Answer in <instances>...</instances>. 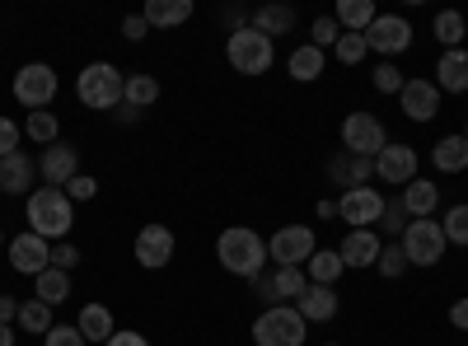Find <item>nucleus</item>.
Masks as SVG:
<instances>
[{"label": "nucleus", "instance_id": "nucleus-1", "mask_svg": "<svg viewBox=\"0 0 468 346\" xmlns=\"http://www.w3.org/2000/svg\"><path fill=\"white\" fill-rule=\"evenodd\" d=\"M216 262L225 267V272L253 281V277L267 272V239L258 235V229H249V225H229L225 235L216 239Z\"/></svg>", "mask_w": 468, "mask_h": 346}, {"label": "nucleus", "instance_id": "nucleus-2", "mask_svg": "<svg viewBox=\"0 0 468 346\" xmlns=\"http://www.w3.org/2000/svg\"><path fill=\"white\" fill-rule=\"evenodd\" d=\"M75 225V211H70V197L61 187H33L28 192V229L37 239H66Z\"/></svg>", "mask_w": 468, "mask_h": 346}, {"label": "nucleus", "instance_id": "nucleus-3", "mask_svg": "<svg viewBox=\"0 0 468 346\" xmlns=\"http://www.w3.org/2000/svg\"><path fill=\"white\" fill-rule=\"evenodd\" d=\"M75 94H80L85 108L94 112H112V108H122V94H127V75L108 66V61H94L80 70V80H75Z\"/></svg>", "mask_w": 468, "mask_h": 346}, {"label": "nucleus", "instance_id": "nucleus-4", "mask_svg": "<svg viewBox=\"0 0 468 346\" xmlns=\"http://www.w3.org/2000/svg\"><path fill=\"white\" fill-rule=\"evenodd\" d=\"M225 57H229V66L239 75H267L271 61H277V43L262 37L258 28H234L225 37Z\"/></svg>", "mask_w": 468, "mask_h": 346}, {"label": "nucleus", "instance_id": "nucleus-5", "mask_svg": "<svg viewBox=\"0 0 468 346\" xmlns=\"http://www.w3.org/2000/svg\"><path fill=\"white\" fill-rule=\"evenodd\" d=\"M304 332H309V323L300 319V309H291V304H271V309H262L258 323H253L258 346H304Z\"/></svg>", "mask_w": 468, "mask_h": 346}, {"label": "nucleus", "instance_id": "nucleus-6", "mask_svg": "<svg viewBox=\"0 0 468 346\" xmlns=\"http://www.w3.org/2000/svg\"><path fill=\"white\" fill-rule=\"evenodd\" d=\"M445 229H441V220L436 215H426V220H412L408 229H403V253H408V262L412 267H436L441 257H445Z\"/></svg>", "mask_w": 468, "mask_h": 346}, {"label": "nucleus", "instance_id": "nucleus-7", "mask_svg": "<svg viewBox=\"0 0 468 346\" xmlns=\"http://www.w3.org/2000/svg\"><path fill=\"white\" fill-rule=\"evenodd\" d=\"M57 89H61V80H57V70H52L48 61H28V66L15 75V99H19L24 108H33V112H43V108L57 99Z\"/></svg>", "mask_w": 468, "mask_h": 346}, {"label": "nucleus", "instance_id": "nucleus-8", "mask_svg": "<svg viewBox=\"0 0 468 346\" xmlns=\"http://www.w3.org/2000/svg\"><path fill=\"white\" fill-rule=\"evenodd\" d=\"M314 253H319V239H314L309 225H282L277 235H271V244H267V257L277 267H304Z\"/></svg>", "mask_w": 468, "mask_h": 346}, {"label": "nucleus", "instance_id": "nucleus-9", "mask_svg": "<svg viewBox=\"0 0 468 346\" xmlns=\"http://www.w3.org/2000/svg\"><path fill=\"white\" fill-rule=\"evenodd\" d=\"M342 145H346V155L375 160L379 150L388 145V136H384V122L375 118V112H346V122H342Z\"/></svg>", "mask_w": 468, "mask_h": 346}, {"label": "nucleus", "instance_id": "nucleus-10", "mask_svg": "<svg viewBox=\"0 0 468 346\" xmlns=\"http://www.w3.org/2000/svg\"><path fill=\"white\" fill-rule=\"evenodd\" d=\"M366 47L379 52V57H399L412 47V24L403 15H379L370 28H366Z\"/></svg>", "mask_w": 468, "mask_h": 346}, {"label": "nucleus", "instance_id": "nucleus-11", "mask_svg": "<svg viewBox=\"0 0 468 346\" xmlns=\"http://www.w3.org/2000/svg\"><path fill=\"white\" fill-rule=\"evenodd\" d=\"M174 229L169 225H141V235H136V262L145 267V272H160V267L174 262Z\"/></svg>", "mask_w": 468, "mask_h": 346}, {"label": "nucleus", "instance_id": "nucleus-12", "mask_svg": "<svg viewBox=\"0 0 468 346\" xmlns=\"http://www.w3.org/2000/svg\"><path fill=\"white\" fill-rule=\"evenodd\" d=\"M337 215H342L346 225H356V229L379 225V215H384V192H375V187H351V192H342Z\"/></svg>", "mask_w": 468, "mask_h": 346}, {"label": "nucleus", "instance_id": "nucleus-13", "mask_svg": "<svg viewBox=\"0 0 468 346\" xmlns=\"http://www.w3.org/2000/svg\"><path fill=\"white\" fill-rule=\"evenodd\" d=\"M375 173L384 183H394V187H408L417 178V150L403 145V141H388L379 155H375Z\"/></svg>", "mask_w": 468, "mask_h": 346}, {"label": "nucleus", "instance_id": "nucleus-14", "mask_svg": "<svg viewBox=\"0 0 468 346\" xmlns=\"http://www.w3.org/2000/svg\"><path fill=\"white\" fill-rule=\"evenodd\" d=\"M10 262H15V272H24V277H43L52 267V248H48V239H37L33 229H24V235L10 239Z\"/></svg>", "mask_w": 468, "mask_h": 346}, {"label": "nucleus", "instance_id": "nucleus-15", "mask_svg": "<svg viewBox=\"0 0 468 346\" xmlns=\"http://www.w3.org/2000/svg\"><path fill=\"white\" fill-rule=\"evenodd\" d=\"M37 173L48 178V187H66L75 173H80V150H75V145H66V141L48 145L43 155H37Z\"/></svg>", "mask_w": 468, "mask_h": 346}, {"label": "nucleus", "instance_id": "nucleus-16", "mask_svg": "<svg viewBox=\"0 0 468 346\" xmlns=\"http://www.w3.org/2000/svg\"><path fill=\"white\" fill-rule=\"evenodd\" d=\"M33 178H37V160L33 155H24V150L0 155V192H5V197H24V192H33Z\"/></svg>", "mask_w": 468, "mask_h": 346}, {"label": "nucleus", "instance_id": "nucleus-17", "mask_svg": "<svg viewBox=\"0 0 468 346\" xmlns=\"http://www.w3.org/2000/svg\"><path fill=\"white\" fill-rule=\"evenodd\" d=\"M253 286H258L262 299H300L304 286H309V277H304V267H277L271 277L267 272L253 277Z\"/></svg>", "mask_w": 468, "mask_h": 346}, {"label": "nucleus", "instance_id": "nucleus-18", "mask_svg": "<svg viewBox=\"0 0 468 346\" xmlns=\"http://www.w3.org/2000/svg\"><path fill=\"white\" fill-rule=\"evenodd\" d=\"M399 103H403V112H408L412 122H431L436 112H441V89H436L431 80H421V75H417V80L403 85Z\"/></svg>", "mask_w": 468, "mask_h": 346}, {"label": "nucleus", "instance_id": "nucleus-19", "mask_svg": "<svg viewBox=\"0 0 468 346\" xmlns=\"http://www.w3.org/2000/svg\"><path fill=\"white\" fill-rule=\"evenodd\" d=\"M295 309H300L304 323H333L342 304H337V290H333V286H314V281H309L304 295L295 299Z\"/></svg>", "mask_w": 468, "mask_h": 346}, {"label": "nucleus", "instance_id": "nucleus-20", "mask_svg": "<svg viewBox=\"0 0 468 346\" xmlns=\"http://www.w3.org/2000/svg\"><path fill=\"white\" fill-rule=\"evenodd\" d=\"M379 235L375 229H351V235L342 239V248H337V257H342V267H375L379 262Z\"/></svg>", "mask_w": 468, "mask_h": 346}, {"label": "nucleus", "instance_id": "nucleus-21", "mask_svg": "<svg viewBox=\"0 0 468 346\" xmlns=\"http://www.w3.org/2000/svg\"><path fill=\"white\" fill-rule=\"evenodd\" d=\"M436 89H445V94H468V52H463V47L441 52V61H436Z\"/></svg>", "mask_w": 468, "mask_h": 346}, {"label": "nucleus", "instance_id": "nucleus-22", "mask_svg": "<svg viewBox=\"0 0 468 346\" xmlns=\"http://www.w3.org/2000/svg\"><path fill=\"white\" fill-rule=\"evenodd\" d=\"M141 19H145L150 28H178V24L192 19V0H145Z\"/></svg>", "mask_w": 468, "mask_h": 346}, {"label": "nucleus", "instance_id": "nucleus-23", "mask_svg": "<svg viewBox=\"0 0 468 346\" xmlns=\"http://www.w3.org/2000/svg\"><path fill=\"white\" fill-rule=\"evenodd\" d=\"M75 328L85 332V341H90V346H108V337L117 332V328H112V309H108V304H85L80 319H75Z\"/></svg>", "mask_w": 468, "mask_h": 346}, {"label": "nucleus", "instance_id": "nucleus-24", "mask_svg": "<svg viewBox=\"0 0 468 346\" xmlns=\"http://www.w3.org/2000/svg\"><path fill=\"white\" fill-rule=\"evenodd\" d=\"M403 206H408L412 220L436 215V206H441V187H436V183H426V178H412V183L403 187Z\"/></svg>", "mask_w": 468, "mask_h": 346}, {"label": "nucleus", "instance_id": "nucleus-25", "mask_svg": "<svg viewBox=\"0 0 468 346\" xmlns=\"http://www.w3.org/2000/svg\"><path fill=\"white\" fill-rule=\"evenodd\" d=\"M328 173L342 183V192H351V187H366V178L375 173V160H361V155H346L342 150V155L328 164Z\"/></svg>", "mask_w": 468, "mask_h": 346}, {"label": "nucleus", "instance_id": "nucleus-26", "mask_svg": "<svg viewBox=\"0 0 468 346\" xmlns=\"http://www.w3.org/2000/svg\"><path fill=\"white\" fill-rule=\"evenodd\" d=\"M249 28H258L262 37H271V43H277V37H286V33L295 28V10H291V5H262Z\"/></svg>", "mask_w": 468, "mask_h": 346}, {"label": "nucleus", "instance_id": "nucleus-27", "mask_svg": "<svg viewBox=\"0 0 468 346\" xmlns=\"http://www.w3.org/2000/svg\"><path fill=\"white\" fill-rule=\"evenodd\" d=\"M333 19L342 24V33H366L379 19V10L370 5V0H337V15Z\"/></svg>", "mask_w": 468, "mask_h": 346}, {"label": "nucleus", "instance_id": "nucleus-28", "mask_svg": "<svg viewBox=\"0 0 468 346\" xmlns=\"http://www.w3.org/2000/svg\"><path fill=\"white\" fill-rule=\"evenodd\" d=\"M286 70H291V80H300V85L319 80V75H324V52H319L314 43H309V47H295L291 61H286Z\"/></svg>", "mask_w": 468, "mask_h": 346}, {"label": "nucleus", "instance_id": "nucleus-29", "mask_svg": "<svg viewBox=\"0 0 468 346\" xmlns=\"http://www.w3.org/2000/svg\"><path fill=\"white\" fill-rule=\"evenodd\" d=\"M33 299H43V304H52V309H57V304L61 299H70V272H57V267H48V272L43 277H33Z\"/></svg>", "mask_w": 468, "mask_h": 346}, {"label": "nucleus", "instance_id": "nucleus-30", "mask_svg": "<svg viewBox=\"0 0 468 346\" xmlns=\"http://www.w3.org/2000/svg\"><path fill=\"white\" fill-rule=\"evenodd\" d=\"M431 160L441 173H463L468 169V141L463 136H445L436 150H431Z\"/></svg>", "mask_w": 468, "mask_h": 346}, {"label": "nucleus", "instance_id": "nucleus-31", "mask_svg": "<svg viewBox=\"0 0 468 346\" xmlns=\"http://www.w3.org/2000/svg\"><path fill=\"white\" fill-rule=\"evenodd\" d=\"M15 323H19L24 332H33V337H48V332H52V304H43V299H24Z\"/></svg>", "mask_w": 468, "mask_h": 346}, {"label": "nucleus", "instance_id": "nucleus-32", "mask_svg": "<svg viewBox=\"0 0 468 346\" xmlns=\"http://www.w3.org/2000/svg\"><path fill=\"white\" fill-rule=\"evenodd\" d=\"M342 272H346V267H342L337 248H319L314 257H309V281H314V286H333Z\"/></svg>", "mask_w": 468, "mask_h": 346}, {"label": "nucleus", "instance_id": "nucleus-33", "mask_svg": "<svg viewBox=\"0 0 468 346\" xmlns=\"http://www.w3.org/2000/svg\"><path fill=\"white\" fill-rule=\"evenodd\" d=\"M154 99H160V80H154V75H127V94H122V103L127 108H150Z\"/></svg>", "mask_w": 468, "mask_h": 346}, {"label": "nucleus", "instance_id": "nucleus-34", "mask_svg": "<svg viewBox=\"0 0 468 346\" xmlns=\"http://www.w3.org/2000/svg\"><path fill=\"white\" fill-rule=\"evenodd\" d=\"M436 37L445 43V52L463 47V37H468V24H463V15H459V10H441V15H436Z\"/></svg>", "mask_w": 468, "mask_h": 346}, {"label": "nucleus", "instance_id": "nucleus-35", "mask_svg": "<svg viewBox=\"0 0 468 346\" xmlns=\"http://www.w3.org/2000/svg\"><path fill=\"white\" fill-rule=\"evenodd\" d=\"M28 136L48 150V145H57V141H61V122L52 118V112H28Z\"/></svg>", "mask_w": 468, "mask_h": 346}, {"label": "nucleus", "instance_id": "nucleus-36", "mask_svg": "<svg viewBox=\"0 0 468 346\" xmlns=\"http://www.w3.org/2000/svg\"><path fill=\"white\" fill-rule=\"evenodd\" d=\"M441 229H445V244L468 248V202H463V206H450L445 220H441Z\"/></svg>", "mask_w": 468, "mask_h": 346}, {"label": "nucleus", "instance_id": "nucleus-37", "mask_svg": "<svg viewBox=\"0 0 468 346\" xmlns=\"http://www.w3.org/2000/svg\"><path fill=\"white\" fill-rule=\"evenodd\" d=\"M333 52H337V61L342 66H356V61H366V33H342L337 43H333Z\"/></svg>", "mask_w": 468, "mask_h": 346}, {"label": "nucleus", "instance_id": "nucleus-38", "mask_svg": "<svg viewBox=\"0 0 468 346\" xmlns=\"http://www.w3.org/2000/svg\"><path fill=\"white\" fill-rule=\"evenodd\" d=\"M370 85H375L379 94H403V85H408V80H403V70H399L394 61H379V66H375V75H370Z\"/></svg>", "mask_w": 468, "mask_h": 346}, {"label": "nucleus", "instance_id": "nucleus-39", "mask_svg": "<svg viewBox=\"0 0 468 346\" xmlns=\"http://www.w3.org/2000/svg\"><path fill=\"white\" fill-rule=\"evenodd\" d=\"M375 267H379L384 277H403V272H408L412 262H408L403 244H384V248H379V262H375Z\"/></svg>", "mask_w": 468, "mask_h": 346}, {"label": "nucleus", "instance_id": "nucleus-40", "mask_svg": "<svg viewBox=\"0 0 468 346\" xmlns=\"http://www.w3.org/2000/svg\"><path fill=\"white\" fill-rule=\"evenodd\" d=\"M43 346H90L85 332L75 328V323H52V332L43 337Z\"/></svg>", "mask_w": 468, "mask_h": 346}, {"label": "nucleus", "instance_id": "nucleus-41", "mask_svg": "<svg viewBox=\"0 0 468 346\" xmlns=\"http://www.w3.org/2000/svg\"><path fill=\"white\" fill-rule=\"evenodd\" d=\"M309 33H314V37H309V43H314V47L324 52V47H333L337 37H342V24H337L333 15H324V19H314V28H309Z\"/></svg>", "mask_w": 468, "mask_h": 346}, {"label": "nucleus", "instance_id": "nucleus-42", "mask_svg": "<svg viewBox=\"0 0 468 346\" xmlns=\"http://www.w3.org/2000/svg\"><path fill=\"white\" fill-rule=\"evenodd\" d=\"M384 229H388V235H403V229L412 225V215H408V206H403V197L399 202H384Z\"/></svg>", "mask_w": 468, "mask_h": 346}, {"label": "nucleus", "instance_id": "nucleus-43", "mask_svg": "<svg viewBox=\"0 0 468 346\" xmlns=\"http://www.w3.org/2000/svg\"><path fill=\"white\" fill-rule=\"evenodd\" d=\"M61 192H66V197H70V202H90V197H94V192H99V183H94L90 173H75V178H70V183H66Z\"/></svg>", "mask_w": 468, "mask_h": 346}, {"label": "nucleus", "instance_id": "nucleus-44", "mask_svg": "<svg viewBox=\"0 0 468 346\" xmlns=\"http://www.w3.org/2000/svg\"><path fill=\"white\" fill-rule=\"evenodd\" d=\"M75 262H80V248H75V244H57L52 248V267H57V272H70Z\"/></svg>", "mask_w": 468, "mask_h": 346}, {"label": "nucleus", "instance_id": "nucleus-45", "mask_svg": "<svg viewBox=\"0 0 468 346\" xmlns=\"http://www.w3.org/2000/svg\"><path fill=\"white\" fill-rule=\"evenodd\" d=\"M19 150V127L10 118H0V155H15Z\"/></svg>", "mask_w": 468, "mask_h": 346}, {"label": "nucleus", "instance_id": "nucleus-46", "mask_svg": "<svg viewBox=\"0 0 468 346\" xmlns=\"http://www.w3.org/2000/svg\"><path fill=\"white\" fill-rule=\"evenodd\" d=\"M122 33H127V37H132V43H141V37H145V33H150V24H145V19H141V15H127V19H122Z\"/></svg>", "mask_w": 468, "mask_h": 346}, {"label": "nucleus", "instance_id": "nucleus-47", "mask_svg": "<svg viewBox=\"0 0 468 346\" xmlns=\"http://www.w3.org/2000/svg\"><path fill=\"white\" fill-rule=\"evenodd\" d=\"M108 346H150V341H145L141 332H132V328H122V332H112V337H108Z\"/></svg>", "mask_w": 468, "mask_h": 346}, {"label": "nucleus", "instance_id": "nucleus-48", "mask_svg": "<svg viewBox=\"0 0 468 346\" xmlns=\"http://www.w3.org/2000/svg\"><path fill=\"white\" fill-rule=\"evenodd\" d=\"M450 323H454L459 332H468V299H454V304H450Z\"/></svg>", "mask_w": 468, "mask_h": 346}, {"label": "nucleus", "instance_id": "nucleus-49", "mask_svg": "<svg viewBox=\"0 0 468 346\" xmlns=\"http://www.w3.org/2000/svg\"><path fill=\"white\" fill-rule=\"evenodd\" d=\"M19 319V299L15 295H0V323H15Z\"/></svg>", "mask_w": 468, "mask_h": 346}, {"label": "nucleus", "instance_id": "nucleus-50", "mask_svg": "<svg viewBox=\"0 0 468 346\" xmlns=\"http://www.w3.org/2000/svg\"><path fill=\"white\" fill-rule=\"evenodd\" d=\"M0 346H15V332H10V323H0Z\"/></svg>", "mask_w": 468, "mask_h": 346}, {"label": "nucleus", "instance_id": "nucleus-51", "mask_svg": "<svg viewBox=\"0 0 468 346\" xmlns=\"http://www.w3.org/2000/svg\"><path fill=\"white\" fill-rule=\"evenodd\" d=\"M463 141H468V127H463Z\"/></svg>", "mask_w": 468, "mask_h": 346}, {"label": "nucleus", "instance_id": "nucleus-52", "mask_svg": "<svg viewBox=\"0 0 468 346\" xmlns=\"http://www.w3.org/2000/svg\"><path fill=\"white\" fill-rule=\"evenodd\" d=\"M0 244H5V235H0Z\"/></svg>", "mask_w": 468, "mask_h": 346}, {"label": "nucleus", "instance_id": "nucleus-53", "mask_svg": "<svg viewBox=\"0 0 468 346\" xmlns=\"http://www.w3.org/2000/svg\"><path fill=\"white\" fill-rule=\"evenodd\" d=\"M328 346H337V341H328Z\"/></svg>", "mask_w": 468, "mask_h": 346}]
</instances>
